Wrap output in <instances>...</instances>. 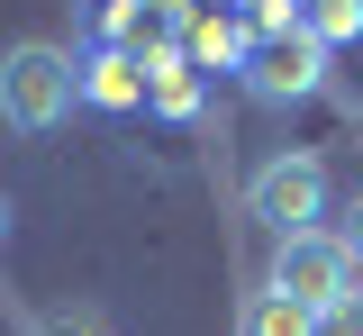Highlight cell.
<instances>
[{"label": "cell", "mask_w": 363, "mask_h": 336, "mask_svg": "<svg viewBox=\"0 0 363 336\" xmlns=\"http://www.w3.org/2000/svg\"><path fill=\"white\" fill-rule=\"evenodd\" d=\"M82 100L91 109H145V64L136 55H82Z\"/></svg>", "instance_id": "obj_5"}, {"label": "cell", "mask_w": 363, "mask_h": 336, "mask_svg": "<svg viewBox=\"0 0 363 336\" xmlns=\"http://www.w3.org/2000/svg\"><path fill=\"white\" fill-rule=\"evenodd\" d=\"M300 28H309L318 46H354V37H363V0H309Z\"/></svg>", "instance_id": "obj_7"}, {"label": "cell", "mask_w": 363, "mask_h": 336, "mask_svg": "<svg viewBox=\"0 0 363 336\" xmlns=\"http://www.w3.org/2000/svg\"><path fill=\"white\" fill-rule=\"evenodd\" d=\"M236 336H318V318L300 309V300H281L272 282H255L245 300H236Z\"/></svg>", "instance_id": "obj_6"}, {"label": "cell", "mask_w": 363, "mask_h": 336, "mask_svg": "<svg viewBox=\"0 0 363 336\" xmlns=\"http://www.w3.org/2000/svg\"><path fill=\"white\" fill-rule=\"evenodd\" d=\"M264 282L281 291V300H300L309 318L363 300V273H354V254H345L336 228H300V237H281V245H272V264H264Z\"/></svg>", "instance_id": "obj_3"}, {"label": "cell", "mask_w": 363, "mask_h": 336, "mask_svg": "<svg viewBox=\"0 0 363 336\" xmlns=\"http://www.w3.org/2000/svg\"><path fill=\"white\" fill-rule=\"evenodd\" d=\"M9 228H18V209H9V191H0V254H9Z\"/></svg>", "instance_id": "obj_12"}, {"label": "cell", "mask_w": 363, "mask_h": 336, "mask_svg": "<svg viewBox=\"0 0 363 336\" xmlns=\"http://www.w3.org/2000/svg\"><path fill=\"white\" fill-rule=\"evenodd\" d=\"M318 336H363V300H345V309H327V318H318Z\"/></svg>", "instance_id": "obj_10"}, {"label": "cell", "mask_w": 363, "mask_h": 336, "mask_svg": "<svg viewBox=\"0 0 363 336\" xmlns=\"http://www.w3.org/2000/svg\"><path fill=\"white\" fill-rule=\"evenodd\" d=\"M155 100H164V109L182 118V109H191L200 91H191V73H182V64H155Z\"/></svg>", "instance_id": "obj_9"}, {"label": "cell", "mask_w": 363, "mask_h": 336, "mask_svg": "<svg viewBox=\"0 0 363 336\" xmlns=\"http://www.w3.org/2000/svg\"><path fill=\"white\" fill-rule=\"evenodd\" d=\"M318 82H327V46H318L309 28L245 46V91L264 100V109H300V100H318Z\"/></svg>", "instance_id": "obj_4"}, {"label": "cell", "mask_w": 363, "mask_h": 336, "mask_svg": "<svg viewBox=\"0 0 363 336\" xmlns=\"http://www.w3.org/2000/svg\"><path fill=\"white\" fill-rule=\"evenodd\" d=\"M73 109H82V64L64 46H45V37L0 46V128L9 137H55Z\"/></svg>", "instance_id": "obj_1"}, {"label": "cell", "mask_w": 363, "mask_h": 336, "mask_svg": "<svg viewBox=\"0 0 363 336\" xmlns=\"http://www.w3.org/2000/svg\"><path fill=\"white\" fill-rule=\"evenodd\" d=\"M336 237H345V254H354V273H363V191H354V209H345V228H336Z\"/></svg>", "instance_id": "obj_11"}, {"label": "cell", "mask_w": 363, "mask_h": 336, "mask_svg": "<svg viewBox=\"0 0 363 336\" xmlns=\"http://www.w3.org/2000/svg\"><path fill=\"white\" fill-rule=\"evenodd\" d=\"M37 336H109V309L100 300H73V309H45Z\"/></svg>", "instance_id": "obj_8"}, {"label": "cell", "mask_w": 363, "mask_h": 336, "mask_svg": "<svg viewBox=\"0 0 363 336\" xmlns=\"http://www.w3.org/2000/svg\"><path fill=\"white\" fill-rule=\"evenodd\" d=\"M245 218H255L272 245L300 237V228H327V164H318L309 145H281V155H264V164L245 173Z\"/></svg>", "instance_id": "obj_2"}]
</instances>
